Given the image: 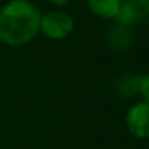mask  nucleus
Segmentation results:
<instances>
[{
  "label": "nucleus",
  "instance_id": "nucleus-1",
  "mask_svg": "<svg viewBox=\"0 0 149 149\" xmlns=\"http://www.w3.org/2000/svg\"><path fill=\"white\" fill-rule=\"evenodd\" d=\"M39 9L29 0H10L0 9V41L9 47L31 42L39 32Z\"/></svg>",
  "mask_w": 149,
  "mask_h": 149
},
{
  "label": "nucleus",
  "instance_id": "nucleus-2",
  "mask_svg": "<svg viewBox=\"0 0 149 149\" xmlns=\"http://www.w3.org/2000/svg\"><path fill=\"white\" fill-rule=\"evenodd\" d=\"M74 31V19L59 10H51L41 16L39 32L49 39H65Z\"/></svg>",
  "mask_w": 149,
  "mask_h": 149
},
{
  "label": "nucleus",
  "instance_id": "nucleus-3",
  "mask_svg": "<svg viewBox=\"0 0 149 149\" xmlns=\"http://www.w3.org/2000/svg\"><path fill=\"white\" fill-rule=\"evenodd\" d=\"M126 126L136 139H149V103L139 101L129 107L126 113Z\"/></svg>",
  "mask_w": 149,
  "mask_h": 149
},
{
  "label": "nucleus",
  "instance_id": "nucleus-4",
  "mask_svg": "<svg viewBox=\"0 0 149 149\" xmlns=\"http://www.w3.org/2000/svg\"><path fill=\"white\" fill-rule=\"evenodd\" d=\"M149 16V0H122L116 20L119 25L139 22Z\"/></svg>",
  "mask_w": 149,
  "mask_h": 149
},
{
  "label": "nucleus",
  "instance_id": "nucleus-5",
  "mask_svg": "<svg viewBox=\"0 0 149 149\" xmlns=\"http://www.w3.org/2000/svg\"><path fill=\"white\" fill-rule=\"evenodd\" d=\"M122 0H87L88 9L91 13L101 19H113L116 17Z\"/></svg>",
  "mask_w": 149,
  "mask_h": 149
},
{
  "label": "nucleus",
  "instance_id": "nucleus-6",
  "mask_svg": "<svg viewBox=\"0 0 149 149\" xmlns=\"http://www.w3.org/2000/svg\"><path fill=\"white\" fill-rule=\"evenodd\" d=\"M139 81L141 75L122 77L117 83V91L123 96H132L135 93H139Z\"/></svg>",
  "mask_w": 149,
  "mask_h": 149
},
{
  "label": "nucleus",
  "instance_id": "nucleus-7",
  "mask_svg": "<svg viewBox=\"0 0 149 149\" xmlns=\"http://www.w3.org/2000/svg\"><path fill=\"white\" fill-rule=\"evenodd\" d=\"M139 94L142 96L143 101L149 103V72L141 77V81H139Z\"/></svg>",
  "mask_w": 149,
  "mask_h": 149
},
{
  "label": "nucleus",
  "instance_id": "nucleus-8",
  "mask_svg": "<svg viewBox=\"0 0 149 149\" xmlns=\"http://www.w3.org/2000/svg\"><path fill=\"white\" fill-rule=\"evenodd\" d=\"M49 3L52 4H56V6H64V4H67L68 1H71V0H48Z\"/></svg>",
  "mask_w": 149,
  "mask_h": 149
}]
</instances>
